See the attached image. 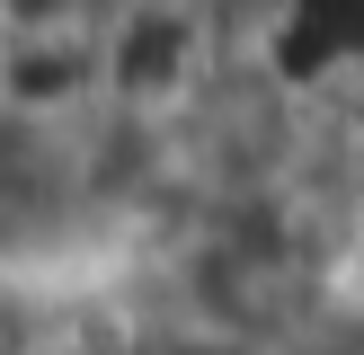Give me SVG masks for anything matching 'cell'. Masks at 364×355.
<instances>
[{"instance_id":"1","label":"cell","mask_w":364,"mask_h":355,"mask_svg":"<svg viewBox=\"0 0 364 355\" xmlns=\"http://www.w3.org/2000/svg\"><path fill=\"white\" fill-rule=\"evenodd\" d=\"M89 53H98V124L134 142L187 133L240 71L223 0H107Z\"/></svg>"}]
</instances>
